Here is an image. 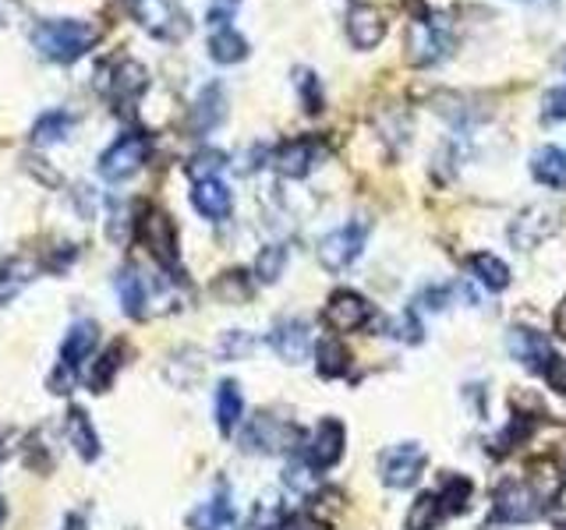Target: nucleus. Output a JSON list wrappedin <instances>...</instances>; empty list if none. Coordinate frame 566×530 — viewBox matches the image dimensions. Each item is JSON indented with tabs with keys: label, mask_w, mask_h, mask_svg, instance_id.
<instances>
[{
	"label": "nucleus",
	"mask_w": 566,
	"mask_h": 530,
	"mask_svg": "<svg viewBox=\"0 0 566 530\" xmlns=\"http://www.w3.org/2000/svg\"><path fill=\"white\" fill-rule=\"evenodd\" d=\"M4 517H8V506H4V499H0V523H4Z\"/></svg>",
	"instance_id": "nucleus-47"
},
{
	"label": "nucleus",
	"mask_w": 566,
	"mask_h": 530,
	"mask_svg": "<svg viewBox=\"0 0 566 530\" xmlns=\"http://www.w3.org/2000/svg\"><path fill=\"white\" fill-rule=\"evenodd\" d=\"M33 262L25 259H8L4 266H0V304H8L14 294L22 291V286L33 280Z\"/></svg>",
	"instance_id": "nucleus-31"
},
{
	"label": "nucleus",
	"mask_w": 566,
	"mask_h": 530,
	"mask_svg": "<svg viewBox=\"0 0 566 530\" xmlns=\"http://www.w3.org/2000/svg\"><path fill=\"white\" fill-rule=\"evenodd\" d=\"M273 163L283 177H294L297 181V177H305L312 167L319 163V142L316 138H294L276 153Z\"/></svg>",
	"instance_id": "nucleus-17"
},
{
	"label": "nucleus",
	"mask_w": 566,
	"mask_h": 530,
	"mask_svg": "<svg viewBox=\"0 0 566 530\" xmlns=\"http://www.w3.org/2000/svg\"><path fill=\"white\" fill-rule=\"evenodd\" d=\"M322 318H326L329 329L354 332V329H361L372 318V304L361 297V294H354V291H337L333 297L326 301Z\"/></svg>",
	"instance_id": "nucleus-10"
},
{
	"label": "nucleus",
	"mask_w": 566,
	"mask_h": 530,
	"mask_svg": "<svg viewBox=\"0 0 566 530\" xmlns=\"http://www.w3.org/2000/svg\"><path fill=\"white\" fill-rule=\"evenodd\" d=\"M97 340H100L97 323H75L65 336V343H60V364H65L68 372H78V368L92 358Z\"/></svg>",
	"instance_id": "nucleus-16"
},
{
	"label": "nucleus",
	"mask_w": 566,
	"mask_h": 530,
	"mask_svg": "<svg viewBox=\"0 0 566 530\" xmlns=\"http://www.w3.org/2000/svg\"><path fill=\"white\" fill-rule=\"evenodd\" d=\"M450 46H453V29L446 14H421L404 32V50L415 68L439 64L450 54Z\"/></svg>",
	"instance_id": "nucleus-2"
},
{
	"label": "nucleus",
	"mask_w": 566,
	"mask_h": 530,
	"mask_svg": "<svg viewBox=\"0 0 566 530\" xmlns=\"http://www.w3.org/2000/svg\"><path fill=\"white\" fill-rule=\"evenodd\" d=\"M383 481L389 488H411L424 471V449L418 442H400L383 453Z\"/></svg>",
	"instance_id": "nucleus-8"
},
{
	"label": "nucleus",
	"mask_w": 566,
	"mask_h": 530,
	"mask_svg": "<svg viewBox=\"0 0 566 530\" xmlns=\"http://www.w3.org/2000/svg\"><path fill=\"white\" fill-rule=\"evenodd\" d=\"M348 36L358 50H372V46H380L383 36H386V22L383 14L369 8V4H354L348 11Z\"/></svg>",
	"instance_id": "nucleus-15"
},
{
	"label": "nucleus",
	"mask_w": 566,
	"mask_h": 530,
	"mask_svg": "<svg viewBox=\"0 0 566 530\" xmlns=\"http://www.w3.org/2000/svg\"><path fill=\"white\" fill-rule=\"evenodd\" d=\"M68 530H82V520H78V517H71V520H68Z\"/></svg>",
	"instance_id": "nucleus-46"
},
{
	"label": "nucleus",
	"mask_w": 566,
	"mask_h": 530,
	"mask_svg": "<svg viewBox=\"0 0 566 530\" xmlns=\"http://www.w3.org/2000/svg\"><path fill=\"white\" fill-rule=\"evenodd\" d=\"M117 368H121V347H110L103 358H100V364L92 368V375H89V385L97 393H106V385H110V379L117 375Z\"/></svg>",
	"instance_id": "nucleus-34"
},
{
	"label": "nucleus",
	"mask_w": 566,
	"mask_h": 530,
	"mask_svg": "<svg viewBox=\"0 0 566 530\" xmlns=\"http://www.w3.org/2000/svg\"><path fill=\"white\" fill-rule=\"evenodd\" d=\"M365 240H369V219H351L343 223V227L329 230L322 240H319V262L329 269V272H340L358 262V255L365 251Z\"/></svg>",
	"instance_id": "nucleus-5"
},
{
	"label": "nucleus",
	"mask_w": 566,
	"mask_h": 530,
	"mask_svg": "<svg viewBox=\"0 0 566 530\" xmlns=\"http://www.w3.org/2000/svg\"><path fill=\"white\" fill-rule=\"evenodd\" d=\"M348 364H351V353H348V347H343L340 340H322L316 347V368H319L322 379L348 375Z\"/></svg>",
	"instance_id": "nucleus-30"
},
{
	"label": "nucleus",
	"mask_w": 566,
	"mask_h": 530,
	"mask_svg": "<svg viewBox=\"0 0 566 530\" xmlns=\"http://www.w3.org/2000/svg\"><path fill=\"white\" fill-rule=\"evenodd\" d=\"M556 332L563 336V340H566V297H563V304L556 308Z\"/></svg>",
	"instance_id": "nucleus-45"
},
{
	"label": "nucleus",
	"mask_w": 566,
	"mask_h": 530,
	"mask_svg": "<svg viewBox=\"0 0 566 530\" xmlns=\"http://www.w3.org/2000/svg\"><path fill=\"white\" fill-rule=\"evenodd\" d=\"M297 89H302V100H305V110L308 114H319L322 110V89H319V78L312 71H297Z\"/></svg>",
	"instance_id": "nucleus-35"
},
{
	"label": "nucleus",
	"mask_w": 566,
	"mask_h": 530,
	"mask_svg": "<svg viewBox=\"0 0 566 530\" xmlns=\"http://www.w3.org/2000/svg\"><path fill=\"white\" fill-rule=\"evenodd\" d=\"M443 503H439V492H424L411 503L407 509V530H435L439 527V517H443Z\"/></svg>",
	"instance_id": "nucleus-26"
},
{
	"label": "nucleus",
	"mask_w": 566,
	"mask_h": 530,
	"mask_svg": "<svg viewBox=\"0 0 566 530\" xmlns=\"http://www.w3.org/2000/svg\"><path fill=\"white\" fill-rule=\"evenodd\" d=\"M100 40L97 25L78 22V19H54V22H39L33 29V46L54 64H71L86 50H92Z\"/></svg>",
	"instance_id": "nucleus-1"
},
{
	"label": "nucleus",
	"mask_w": 566,
	"mask_h": 530,
	"mask_svg": "<svg viewBox=\"0 0 566 530\" xmlns=\"http://www.w3.org/2000/svg\"><path fill=\"white\" fill-rule=\"evenodd\" d=\"M556 230V213L553 208H545V205H531L524 208L521 216L513 219V227H510V240L521 251H531V248H539L542 240Z\"/></svg>",
	"instance_id": "nucleus-12"
},
{
	"label": "nucleus",
	"mask_w": 566,
	"mask_h": 530,
	"mask_svg": "<svg viewBox=\"0 0 566 530\" xmlns=\"http://www.w3.org/2000/svg\"><path fill=\"white\" fill-rule=\"evenodd\" d=\"M146 86H149V71L142 68L138 60H117L114 64V75H110V95H114V100L132 103L146 92Z\"/></svg>",
	"instance_id": "nucleus-21"
},
{
	"label": "nucleus",
	"mask_w": 566,
	"mask_h": 530,
	"mask_svg": "<svg viewBox=\"0 0 566 530\" xmlns=\"http://www.w3.org/2000/svg\"><path fill=\"white\" fill-rule=\"evenodd\" d=\"M216 294L219 297H248V283H245V272H227L224 280L216 283Z\"/></svg>",
	"instance_id": "nucleus-38"
},
{
	"label": "nucleus",
	"mask_w": 566,
	"mask_h": 530,
	"mask_svg": "<svg viewBox=\"0 0 566 530\" xmlns=\"http://www.w3.org/2000/svg\"><path fill=\"white\" fill-rule=\"evenodd\" d=\"M545 379H548V385H553L559 396H566V358H556L553 364H548Z\"/></svg>",
	"instance_id": "nucleus-42"
},
{
	"label": "nucleus",
	"mask_w": 566,
	"mask_h": 530,
	"mask_svg": "<svg viewBox=\"0 0 566 530\" xmlns=\"http://www.w3.org/2000/svg\"><path fill=\"white\" fill-rule=\"evenodd\" d=\"M273 530H316V523L305 520V517H291V520H280Z\"/></svg>",
	"instance_id": "nucleus-44"
},
{
	"label": "nucleus",
	"mask_w": 566,
	"mask_h": 530,
	"mask_svg": "<svg viewBox=\"0 0 566 530\" xmlns=\"http://www.w3.org/2000/svg\"><path fill=\"white\" fill-rule=\"evenodd\" d=\"M542 121H548V124L566 121V86L545 92V100H542Z\"/></svg>",
	"instance_id": "nucleus-36"
},
{
	"label": "nucleus",
	"mask_w": 566,
	"mask_h": 530,
	"mask_svg": "<svg viewBox=\"0 0 566 530\" xmlns=\"http://www.w3.org/2000/svg\"><path fill=\"white\" fill-rule=\"evenodd\" d=\"M467 269H471V277H475L485 291H493V294L507 291V286H510V266L502 259H496V255H489V251L471 255Z\"/></svg>",
	"instance_id": "nucleus-23"
},
{
	"label": "nucleus",
	"mask_w": 566,
	"mask_h": 530,
	"mask_svg": "<svg viewBox=\"0 0 566 530\" xmlns=\"http://www.w3.org/2000/svg\"><path fill=\"white\" fill-rule=\"evenodd\" d=\"M68 132H71V114H65V110H50V114H43L33 124L29 142H33V146H54V142H65Z\"/></svg>",
	"instance_id": "nucleus-27"
},
{
	"label": "nucleus",
	"mask_w": 566,
	"mask_h": 530,
	"mask_svg": "<svg viewBox=\"0 0 566 530\" xmlns=\"http://www.w3.org/2000/svg\"><path fill=\"white\" fill-rule=\"evenodd\" d=\"M238 8H241V0H213L210 11H206V22L216 25V29H224L227 22H234Z\"/></svg>",
	"instance_id": "nucleus-37"
},
{
	"label": "nucleus",
	"mask_w": 566,
	"mask_h": 530,
	"mask_svg": "<svg viewBox=\"0 0 566 530\" xmlns=\"http://www.w3.org/2000/svg\"><path fill=\"white\" fill-rule=\"evenodd\" d=\"M210 57L216 64H238L248 57V43L234 29H216L213 40H210Z\"/></svg>",
	"instance_id": "nucleus-29"
},
{
	"label": "nucleus",
	"mask_w": 566,
	"mask_h": 530,
	"mask_svg": "<svg viewBox=\"0 0 566 530\" xmlns=\"http://www.w3.org/2000/svg\"><path fill=\"white\" fill-rule=\"evenodd\" d=\"M117 294H121L124 312H128L132 318H142V315H146L149 291H146V280H142L135 269H124L121 277H117Z\"/></svg>",
	"instance_id": "nucleus-25"
},
{
	"label": "nucleus",
	"mask_w": 566,
	"mask_h": 530,
	"mask_svg": "<svg viewBox=\"0 0 566 530\" xmlns=\"http://www.w3.org/2000/svg\"><path fill=\"white\" fill-rule=\"evenodd\" d=\"M270 347L276 350L280 361L302 364L312 350V332L302 318H283V323H276V329L270 332Z\"/></svg>",
	"instance_id": "nucleus-13"
},
{
	"label": "nucleus",
	"mask_w": 566,
	"mask_h": 530,
	"mask_svg": "<svg viewBox=\"0 0 566 530\" xmlns=\"http://www.w3.org/2000/svg\"><path fill=\"white\" fill-rule=\"evenodd\" d=\"M343 446H348V431L337 421V417H322L312 431V442L305 449V460L312 463L316 471H329L333 463H340L343 456Z\"/></svg>",
	"instance_id": "nucleus-9"
},
{
	"label": "nucleus",
	"mask_w": 566,
	"mask_h": 530,
	"mask_svg": "<svg viewBox=\"0 0 566 530\" xmlns=\"http://www.w3.org/2000/svg\"><path fill=\"white\" fill-rule=\"evenodd\" d=\"M234 517H238V512H234L230 492L219 488L213 499H206L192 512V517H188V527L192 530H227L234 523Z\"/></svg>",
	"instance_id": "nucleus-20"
},
{
	"label": "nucleus",
	"mask_w": 566,
	"mask_h": 530,
	"mask_svg": "<svg viewBox=\"0 0 566 530\" xmlns=\"http://www.w3.org/2000/svg\"><path fill=\"white\" fill-rule=\"evenodd\" d=\"M149 153H152L149 135L128 132V135H121L114 146H110L100 156V173L106 177V181H128L132 173H138L142 167H146Z\"/></svg>",
	"instance_id": "nucleus-6"
},
{
	"label": "nucleus",
	"mask_w": 566,
	"mask_h": 530,
	"mask_svg": "<svg viewBox=\"0 0 566 530\" xmlns=\"http://www.w3.org/2000/svg\"><path fill=\"white\" fill-rule=\"evenodd\" d=\"M471 492H475V485H471L467 477L450 474V477H443V488H439V503H443L446 512H464L471 503Z\"/></svg>",
	"instance_id": "nucleus-32"
},
{
	"label": "nucleus",
	"mask_w": 566,
	"mask_h": 530,
	"mask_svg": "<svg viewBox=\"0 0 566 530\" xmlns=\"http://www.w3.org/2000/svg\"><path fill=\"white\" fill-rule=\"evenodd\" d=\"M389 332L397 336V340H407V343H418V340H421V326L415 323L411 312H407L404 318H397V323L389 326Z\"/></svg>",
	"instance_id": "nucleus-39"
},
{
	"label": "nucleus",
	"mask_w": 566,
	"mask_h": 530,
	"mask_svg": "<svg viewBox=\"0 0 566 530\" xmlns=\"http://www.w3.org/2000/svg\"><path fill=\"white\" fill-rule=\"evenodd\" d=\"M135 19L149 36L163 43H178L192 32V22L178 0H135Z\"/></svg>",
	"instance_id": "nucleus-4"
},
{
	"label": "nucleus",
	"mask_w": 566,
	"mask_h": 530,
	"mask_svg": "<svg viewBox=\"0 0 566 530\" xmlns=\"http://www.w3.org/2000/svg\"><path fill=\"white\" fill-rule=\"evenodd\" d=\"M248 347H251L248 336H241V332H230L227 340H224V347H219V350H224V358H241V353H245Z\"/></svg>",
	"instance_id": "nucleus-43"
},
{
	"label": "nucleus",
	"mask_w": 566,
	"mask_h": 530,
	"mask_svg": "<svg viewBox=\"0 0 566 530\" xmlns=\"http://www.w3.org/2000/svg\"><path fill=\"white\" fill-rule=\"evenodd\" d=\"M219 167H224V156H219V153H202V156H195L192 173L202 181V177H213V170H219Z\"/></svg>",
	"instance_id": "nucleus-40"
},
{
	"label": "nucleus",
	"mask_w": 566,
	"mask_h": 530,
	"mask_svg": "<svg viewBox=\"0 0 566 530\" xmlns=\"http://www.w3.org/2000/svg\"><path fill=\"white\" fill-rule=\"evenodd\" d=\"M531 173L534 181L553 188V191H566V153L556 146H545L531 156Z\"/></svg>",
	"instance_id": "nucleus-22"
},
{
	"label": "nucleus",
	"mask_w": 566,
	"mask_h": 530,
	"mask_svg": "<svg viewBox=\"0 0 566 530\" xmlns=\"http://www.w3.org/2000/svg\"><path fill=\"white\" fill-rule=\"evenodd\" d=\"M241 414H245V396H241V385L238 382H219L216 390V425L224 436H230L234 428L241 425Z\"/></svg>",
	"instance_id": "nucleus-24"
},
{
	"label": "nucleus",
	"mask_w": 566,
	"mask_h": 530,
	"mask_svg": "<svg viewBox=\"0 0 566 530\" xmlns=\"http://www.w3.org/2000/svg\"><path fill=\"white\" fill-rule=\"evenodd\" d=\"M548 495L531 485V481H507L499 492H496V506H493V517L502 523H531L539 520L545 512Z\"/></svg>",
	"instance_id": "nucleus-3"
},
{
	"label": "nucleus",
	"mask_w": 566,
	"mask_h": 530,
	"mask_svg": "<svg viewBox=\"0 0 566 530\" xmlns=\"http://www.w3.org/2000/svg\"><path fill=\"white\" fill-rule=\"evenodd\" d=\"M192 202L206 219H224L230 213V205H234L230 188L219 181V177H202V181H195Z\"/></svg>",
	"instance_id": "nucleus-18"
},
{
	"label": "nucleus",
	"mask_w": 566,
	"mask_h": 530,
	"mask_svg": "<svg viewBox=\"0 0 566 530\" xmlns=\"http://www.w3.org/2000/svg\"><path fill=\"white\" fill-rule=\"evenodd\" d=\"M507 350L513 353L517 361H521L524 368H531V372H548V364H553V347H548V340L542 332L534 329H510L507 336Z\"/></svg>",
	"instance_id": "nucleus-14"
},
{
	"label": "nucleus",
	"mask_w": 566,
	"mask_h": 530,
	"mask_svg": "<svg viewBox=\"0 0 566 530\" xmlns=\"http://www.w3.org/2000/svg\"><path fill=\"white\" fill-rule=\"evenodd\" d=\"M224 117H227V95H224V89H219V82H210L199 92V100L192 106V127L199 135H206Z\"/></svg>",
	"instance_id": "nucleus-19"
},
{
	"label": "nucleus",
	"mask_w": 566,
	"mask_h": 530,
	"mask_svg": "<svg viewBox=\"0 0 566 530\" xmlns=\"http://www.w3.org/2000/svg\"><path fill=\"white\" fill-rule=\"evenodd\" d=\"M138 237L160 266H167V269L178 266V230H174V219L167 213H160V208H146V216L138 219Z\"/></svg>",
	"instance_id": "nucleus-7"
},
{
	"label": "nucleus",
	"mask_w": 566,
	"mask_h": 530,
	"mask_svg": "<svg viewBox=\"0 0 566 530\" xmlns=\"http://www.w3.org/2000/svg\"><path fill=\"white\" fill-rule=\"evenodd\" d=\"M446 301H450V286H432V291H424V294L418 297L421 308H429V312H443Z\"/></svg>",
	"instance_id": "nucleus-41"
},
{
	"label": "nucleus",
	"mask_w": 566,
	"mask_h": 530,
	"mask_svg": "<svg viewBox=\"0 0 566 530\" xmlns=\"http://www.w3.org/2000/svg\"><path fill=\"white\" fill-rule=\"evenodd\" d=\"M68 439H71V446L78 449V456H82V460H97L100 456V439H97V431H92L89 417L82 410L68 414Z\"/></svg>",
	"instance_id": "nucleus-28"
},
{
	"label": "nucleus",
	"mask_w": 566,
	"mask_h": 530,
	"mask_svg": "<svg viewBox=\"0 0 566 530\" xmlns=\"http://www.w3.org/2000/svg\"><path fill=\"white\" fill-rule=\"evenodd\" d=\"M294 439H297L294 425L270 414H259L245 431V449H256V453H283V449L294 446Z\"/></svg>",
	"instance_id": "nucleus-11"
},
{
	"label": "nucleus",
	"mask_w": 566,
	"mask_h": 530,
	"mask_svg": "<svg viewBox=\"0 0 566 530\" xmlns=\"http://www.w3.org/2000/svg\"><path fill=\"white\" fill-rule=\"evenodd\" d=\"M283 266H287V248L283 245H270V248H262L259 251V259H256V277L262 283H276L283 277Z\"/></svg>",
	"instance_id": "nucleus-33"
}]
</instances>
